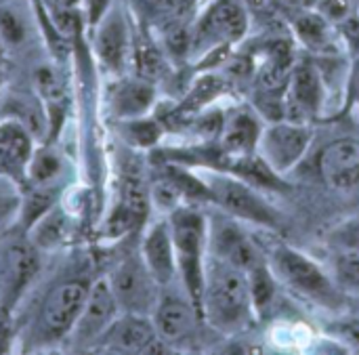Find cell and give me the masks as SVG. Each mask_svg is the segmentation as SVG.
I'll return each mask as SVG.
<instances>
[{
  "instance_id": "1",
  "label": "cell",
  "mask_w": 359,
  "mask_h": 355,
  "mask_svg": "<svg viewBox=\"0 0 359 355\" xmlns=\"http://www.w3.org/2000/svg\"><path fill=\"white\" fill-rule=\"evenodd\" d=\"M248 278L242 269L208 253L204 267L202 320L219 333H240L255 320Z\"/></svg>"
},
{
  "instance_id": "2",
  "label": "cell",
  "mask_w": 359,
  "mask_h": 355,
  "mask_svg": "<svg viewBox=\"0 0 359 355\" xmlns=\"http://www.w3.org/2000/svg\"><path fill=\"white\" fill-rule=\"evenodd\" d=\"M177 269L185 293L194 301L202 316V293H204V267L208 257V223L202 213L191 206H179L168 215Z\"/></svg>"
},
{
  "instance_id": "3",
  "label": "cell",
  "mask_w": 359,
  "mask_h": 355,
  "mask_svg": "<svg viewBox=\"0 0 359 355\" xmlns=\"http://www.w3.org/2000/svg\"><path fill=\"white\" fill-rule=\"evenodd\" d=\"M265 257L276 280L294 295L326 309L343 307L345 295L337 288L330 274L324 272L313 259L286 244H273V248Z\"/></svg>"
},
{
  "instance_id": "4",
  "label": "cell",
  "mask_w": 359,
  "mask_h": 355,
  "mask_svg": "<svg viewBox=\"0 0 359 355\" xmlns=\"http://www.w3.org/2000/svg\"><path fill=\"white\" fill-rule=\"evenodd\" d=\"M202 181L208 189V200L217 204L219 210L231 215L242 223H252L269 229L280 227L278 210H273L265 202V198L259 194L261 189L242 181L240 177L221 168H208Z\"/></svg>"
},
{
  "instance_id": "5",
  "label": "cell",
  "mask_w": 359,
  "mask_h": 355,
  "mask_svg": "<svg viewBox=\"0 0 359 355\" xmlns=\"http://www.w3.org/2000/svg\"><path fill=\"white\" fill-rule=\"evenodd\" d=\"M311 141L313 128L309 124L282 118L263 126L257 154L269 164L271 170L284 177L305 158Z\"/></svg>"
},
{
  "instance_id": "6",
  "label": "cell",
  "mask_w": 359,
  "mask_h": 355,
  "mask_svg": "<svg viewBox=\"0 0 359 355\" xmlns=\"http://www.w3.org/2000/svg\"><path fill=\"white\" fill-rule=\"evenodd\" d=\"M248 13L242 0H212L194 25L191 53L202 55L215 46H231L248 32Z\"/></svg>"
},
{
  "instance_id": "7",
  "label": "cell",
  "mask_w": 359,
  "mask_h": 355,
  "mask_svg": "<svg viewBox=\"0 0 359 355\" xmlns=\"http://www.w3.org/2000/svg\"><path fill=\"white\" fill-rule=\"evenodd\" d=\"M109 288L118 301L120 312L149 316L160 299V284L149 274L143 257H126L107 278Z\"/></svg>"
},
{
  "instance_id": "8",
  "label": "cell",
  "mask_w": 359,
  "mask_h": 355,
  "mask_svg": "<svg viewBox=\"0 0 359 355\" xmlns=\"http://www.w3.org/2000/svg\"><path fill=\"white\" fill-rule=\"evenodd\" d=\"M208 223V253L231 263L233 267L248 274L261 265L267 257L257 246V242L242 229L238 219L227 213H219Z\"/></svg>"
},
{
  "instance_id": "9",
  "label": "cell",
  "mask_w": 359,
  "mask_h": 355,
  "mask_svg": "<svg viewBox=\"0 0 359 355\" xmlns=\"http://www.w3.org/2000/svg\"><path fill=\"white\" fill-rule=\"evenodd\" d=\"M324 84L322 72L313 61H294L284 93V118L309 124V120L320 114L324 103Z\"/></svg>"
},
{
  "instance_id": "10",
  "label": "cell",
  "mask_w": 359,
  "mask_h": 355,
  "mask_svg": "<svg viewBox=\"0 0 359 355\" xmlns=\"http://www.w3.org/2000/svg\"><path fill=\"white\" fill-rule=\"evenodd\" d=\"M118 312H120V307L109 288L107 278L90 284L84 309L69 333L72 341H74V349L95 347L99 343V339L105 335V330L111 326V322L118 318Z\"/></svg>"
},
{
  "instance_id": "11",
  "label": "cell",
  "mask_w": 359,
  "mask_h": 355,
  "mask_svg": "<svg viewBox=\"0 0 359 355\" xmlns=\"http://www.w3.org/2000/svg\"><path fill=\"white\" fill-rule=\"evenodd\" d=\"M90 286L82 280H69L59 284L48 299L44 301L40 320H42V330L50 339H61L67 337L80 318L84 303L88 299Z\"/></svg>"
},
{
  "instance_id": "12",
  "label": "cell",
  "mask_w": 359,
  "mask_h": 355,
  "mask_svg": "<svg viewBox=\"0 0 359 355\" xmlns=\"http://www.w3.org/2000/svg\"><path fill=\"white\" fill-rule=\"evenodd\" d=\"M93 32L95 53L99 61L111 72H122L128 61V55L133 53L130 27L122 6L111 4V8L105 13V17L97 23Z\"/></svg>"
},
{
  "instance_id": "13",
  "label": "cell",
  "mask_w": 359,
  "mask_h": 355,
  "mask_svg": "<svg viewBox=\"0 0 359 355\" xmlns=\"http://www.w3.org/2000/svg\"><path fill=\"white\" fill-rule=\"evenodd\" d=\"M158 339L149 316L126 314L116 318L95 349L103 354H147L149 345Z\"/></svg>"
},
{
  "instance_id": "14",
  "label": "cell",
  "mask_w": 359,
  "mask_h": 355,
  "mask_svg": "<svg viewBox=\"0 0 359 355\" xmlns=\"http://www.w3.org/2000/svg\"><path fill=\"white\" fill-rule=\"evenodd\" d=\"M198 320H202V316L189 295H164L158 299V305L151 314L158 337L164 339L168 345L187 341L194 335Z\"/></svg>"
},
{
  "instance_id": "15",
  "label": "cell",
  "mask_w": 359,
  "mask_h": 355,
  "mask_svg": "<svg viewBox=\"0 0 359 355\" xmlns=\"http://www.w3.org/2000/svg\"><path fill=\"white\" fill-rule=\"evenodd\" d=\"M322 179L337 192L349 194L359 189V143L339 139L328 143L318 160Z\"/></svg>"
},
{
  "instance_id": "16",
  "label": "cell",
  "mask_w": 359,
  "mask_h": 355,
  "mask_svg": "<svg viewBox=\"0 0 359 355\" xmlns=\"http://www.w3.org/2000/svg\"><path fill=\"white\" fill-rule=\"evenodd\" d=\"M141 257L154 276V280L160 284V288L170 286L172 280L179 276L177 269V255H175V242L168 219L156 221L141 242Z\"/></svg>"
},
{
  "instance_id": "17",
  "label": "cell",
  "mask_w": 359,
  "mask_h": 355,
  "mask_svg": "<svg viewBox=\"0 0 359 355\" xmlns=\"http://www.w3.org/2000/svg\"><path fill=\"white\" fill-rule=\"evenodd\" d=\"M32 135L17 122H0V170L13 179H25L27 166L34 154Z\"/></svg>"
},
{
  "instance_id": "18",
  "label": "cell",
  "mask_w": 359,
  "mask_h": 355,
  "mask_svg": "<svg viewBox=\"0 0 359 355\" xmlns=\"http://www.w3.org/2000/svg\"><path fill=\"white\" fill-rule=\"evenodd\" d=\"M263 133L259 116L250 109H236L223 118L221 128V152L227 156L257 154V145Z\"/></svg>"
},
{
  "instance_id": "19",
  "label": "cell",
  "mask_w": 359,
  "mask_h": 355,
  "mask_svg": "<svg viewBox=\"0 0 359 355\" xmlns=\"http://www.w3.org/2000/svg\"><path fill=\"white\" fill-rule=\"evenodd\" d=\"M154 101H156L154 82L135 78V80H124L116 86V91L111 95V109H114L116 118L130 120V118L147 116Z\"/></svg>"
},
{
  "instance_id": "20",
  "label": "cell",
  "mask_w": 359,
  "mask_h": 355,
  "mask_svg": "<svg viewBox=\"0 0 359 355\" xmlns=\"http://www.w3.org/2000/svg\"><path fill=\"white\" fill-rule=\"evenodd\" d=\"M294 34L301 40V44L313 53H330L334 48L332 42V29L330 21L316 8L303 11L294 15Z\"/></svg>"
},
{
  "instance_id": "21",
  "label": "cell",
  "mask_w": 359,
  "mask_h": 355,
  "mask_svg": "<svg viewBox=\"0 0 359 355\" xmlns=\"http://www.w3.org/2000/svg\"><path fill=\"white\" fill-rule=\"evenodd\" d=\"M227 91V84L219 78V76H215V74H204V76H200L194 84H191V88H189V93H187V97L181 101V105L177 107V116H194V114H198V112H202V109H206L219 95H223Z\"/></svg>"
},
{
  "instance_id": "22",
  "label": "cell",
  "mask_w": 359,
  "mask_h": 355,
  "mask_svg": "<svg viewBox=\"0 0 359 355\" xmlns=\"http://www.w3.org/2000/svg\"><path fill=\"white\" fill-rule=\"evenodd\" d=\"M328 274L345 297H359V253L334 250Z\"/></svg>"
},
{
  "instance_id": "23",
  "label": "cell",
  "mask_w": 359,
  "mask_h": 355,
  "mask_svg": "<svg viewBox=\"0 0 359 355\" xmlns=\"http://www.w3.org/2000/svg\"><path fill=\"white\" fill-rule=\"evenodd\" d=\"M133 61H135L137 76L147 82H156L164 78L168 72V61L164 53L149 40H141L133 44Z\"/></svg>"
},
{
  "instance_id": "24",
  "label": "cell",
  "mask_w": 359,
  "mask_h": 355,
  "mask_svg": "<svg viewBox=\"0 0 359 355\" xmlns=\"http://www.w3.org/2000/svg\"><path fill=\"white\" fill-rule=\"evenodd\" d=\"M65 229H67V219L63 215V210L59 206H53L42 219H38L32 225V244L36 248H55L57 244L63 242L65 238Z\"/></svg>"
},
{
  "instance_id": "25",
  "label": "cell",
  "mask_w": 359,
  "mask_h": 355,
  "mask_svg": "<svg viewBox=\"0 0 359 355\" xmlns=\"http://www.w3.org/2000/svg\"><path fill=\"white\" fill-rule=\"evenodd\" d=\"M246 278H248V284H250L255 312H257V316H263L271 307V303L276 299V288H278V280H276L267 259L261 265H257L255 269H250L246 274Z\"/></svg>"
},
{
  "instance_id": "26",
  "label": "cell",
  "mask_w": 359,
  "mask_h": 355,
  "mask_svg": "<svg viewBox=\"0 0 359 355\" xmlns=\"http://www.w3.org/2000/svg\"><path fill=\"white\" fill-rule=\"evenodd\" d=\"M61 168H63L61 158L50 147L34 149L27 166V179L34 185H50L61 175Z\"/></svg>"
},
{
  "instance_id": "27",
  "label": "cell",
  "mask_w": 359,
  "mask_h": 355,
  "mask_svg": "<svg viewBox=\"0 0 359 355\" xmlns=\"http://www.w3.org/2000/svg\"><path fill=\"white\" fill-rule=\"evenodd\" d=\"M8 114L13 116L11 120H17L32 137H42L46 128V118L44 112L29 99V97H13L8 103Z\"/></svg>"
},
{
  "instance_id": "28",
  "label": "cell",
  "mask_w": 359,
  "mask_h": 355,
  "mask_svg": "<svg viewBox=\"0 0 359 355\" xmlns=\"http://www.w3.org/2000/svg\"><path fill=\"white\" fill-rule=\"evenodd\" d=\"M25 40H27V21L23 13L11 2L0 4V42L15 48L21 46Z\"/></svg>"
},
{
  "instance_id": "29",
  "label": "cell",
  "mask_w": 359,
  "mask_h": 355,
  "mask_svg": "<svg viewBox=\"0 0 359 355\" xmlns=\"http://www.w3.org/2000/svg\"><path fill=\"white\" fill-rule=\"evenodd\" d=\"M53 206H55L53 189H48V185H34V189L23 198L21 213H19L23 229H32V225L38 219H42Z\"/></svg>"
},
{
  "instance_id": "30",
  "label": "cell",
  "mask_w": 359,
  "mask_h": 355,
  "mask_svg": "<svg viewBox=\"0 0 359 355\" xmlns=\"http://www.w3.org/2000/svg\"><path fill=\"white\" fill-rule=\"evenodd\" d=\"M122 133L128 139V143L137 147H154L162 137V124L151 118H130L122 120Z\"/></svg>"
},
{
  "instance_id": "31",
  "label": "cell",
  "mask_w": 359,
  "mask_h": 355,
  "mask_svg": "<svg viewBox=\"0 0 359 355\" xmlns=\"http://www.w3.org/2000/svg\"><path fill=\"white\" fill-rule=\"evenodd\" d=\"M34 78H36V86H38L40 95L50 105H61L63 95H65V86H63V80H61L59 72L53 69L50 65H42V67L36 69Z\"/></svg>"
},
{
  "instance_id": "32",
  "label": "cell",
  "mask_w": 359,
  "mask_h": 355,
  "mask_svg": "<svg viewBox=\"0 0 359 355\" xmlns=\"http://www.w3.org/2000/svg\"><path fill=\"white\" fill-rule=\"evenodd\" d=\"M194 44V27H187L183 23H168L164 27V48L172 57H185L191 53Z\"/></svg>"
},
{
  "instance_id": "33",
  "label": "cell",
  "mask_w": 359,
  "mask_h": 355,
  "mask_svg": "<svg viewBox=\"0 0 359 355\" xmlns=\"http://www.w3.org/2000/svg\"><path fill=\"white\" fill-rule=\"evenodd\" d=\"M328 244L332 246V250H351L359 253V219L355 221H347L341 227H337L330 236H328Z\"/></svg>"
},
{
  "instance_id": "34",
  "label": "cell",
  "mask_w": 359,
  "mask_h": 355,
  "mask_svg": "<svg viewBox=\"0 0 359 355\" xmlns=\"http://www.w3.org/2000/svg\"><path fill=\"white\" fill-rule=\"evenodd\" d=\"M330 335L339 339L347 349L359 354V320H343L330 326Z\"/></svg>"
},
{
  "instance_id": "35",
  "label": "cell",
  "mask_w": 359,
  "mask_h": 355,
  "mask_svg": "<svg viewBox=\"0 0 359 355\" xmlns=\"http://www.w3.org/2000/svg\"><path fill=\"white\" fill-rule=\"evenodd\" d=\"M316 11L328 21H343L351 15V4L349 0H316Z\"/></svg>"
},
{
  "instance_id": "36",
  "label": "cell",
  "mask_w": 359,
  "mask_h": 355,
  "mask_svg": "<svg viewBox=\"0 0 359 355\" xmlns=\"http://www.w3.org/2000/svg\"><path fill=\"white\" fill-rule=\"evenodd\" d=\"M341 34L345 36V40L349 42L351 48H355L359 55V17L358 15H349L347 19L341 21Z\"/></svg>"
},
{
  "instance_id": "37",
  "label": "cell",
  "mask_w": 359,
  "mask_h": 355,
  "mask_svg": "<svg viewBox=\"0 0 359 355\" xmlns=\"http://www.w3.org/2000/svg\"><path fill=\"white\" fill-rule=\"evenodd\" d=\"M280 11L290 13V15H299L303 11L316 8V0H271Z\"/></svg>"
},
{
  "instance_id": "38",
  "label": "cell",
  "mask_w": 359,
  "mask_h": 355,
  "mask_svg": "<svg viewBox=\"0 0 359 355\" xmlns=\"http://www.w3.org/2000/svg\"><path fill=\"white\" fill-rule=\"evenodd\" d=\"M347 82H349V103L359 109V55L355 57V61H353V65L349 69Z\"/></svg>"
},
{
  "instance_id": "39",
  "label": "cell",
  "mask_w": 359,
  "mask_h": 355,
  "mask_svg": "<svg viewBox=\"0 0 359 355\" xmlns=\"http://www.w3.org/2000/svg\"><path fill=\"white\" fill-rule=\"evenodd\" d=\"M149 8L160 11V13H175L181 11L189 0H143Z\"/></svg>"
},
{
  "instance_id": "40",
  "label": "cell",
  "mask_w": 359,
  "mask_h": 355,
  "mask_svg": "<svg viewBox=\"0 0 359 355\" xmlns=\"http://www.w3.org/2000/svg\"><path fill=\"white\" fill-rule=\"evenodd\" d=\"M11 341H13L11 324L4 316H0V354H6L11 349Z\"/></svg>"
},
{
  "instance_id": "41",
  "label": "cell",
  "mask_w": 359,
  "mask_h": 355,
  "mask_svg": "<svg viewBox=\"0 0 359 355\" xmlns=\"http://www.w3.org/2000/svg\"><path fill=\"white\" fill-rule=\"evenodd\" d=\"M48 11H65V8H80L82 0H42Z\"/></svg>"
},
{
  "instance_id": "42",
  "label": "cell",
  "mask_w": 359,
  "mask_h": 355,
  "mask_svg": "<svg viewBox=\"0 0 359 355\" xmlns=\"http://www.w3.org/2000/svg\"><path fill=\"white\" fill-rule=\"evenodd\" d=\"M0 82H2V78H0Z\"/></svg>"
}]
</instances>
